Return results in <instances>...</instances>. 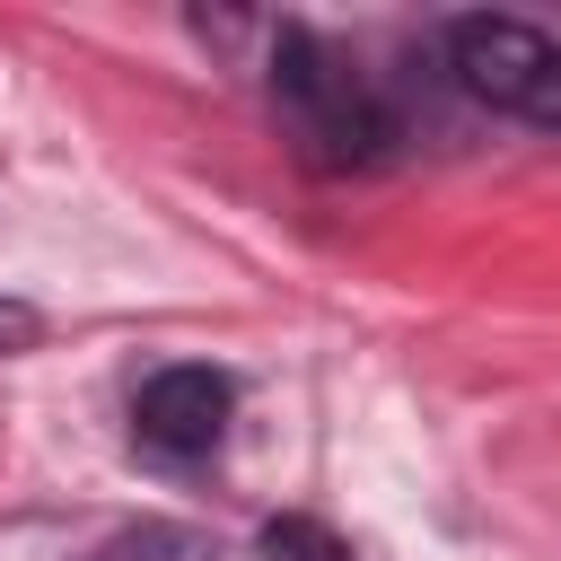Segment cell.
<instances>
[{
    "instance_id": "obj_1",
    "label": "cell",
    "mask_w": 561,
    "mask_h": 561,
    "mask_svg": "<svg viewBox=\"0 0 561 561\" xmlns=\"http://www.w3.org/2000/svg\"><path fill=\"white\" fill-rule=\"evenodd\" d=\"M272 105H280L289 140H298L316 167H368V158L386 149L377 96L359 88V70H351L316 26H280V44H272Z\"/></svg>"
},
{
    "instance_id": "obj_2",
    "label": "cell",
    "mask_w": 561,
    "mask_h": 561,
    "mask_svg": "<svg viewBox=\"0 0 561 561\" xmlns=\"http://www.w3.org/2000/svg\"><path fill=\"white\" fill-rule=\"evenodd\" d=\"M447 70L465 96H482L491 114H517L535 131H561V44L526 18H456L447 26Z\"/></svg>"
},
{
    "instance_id": "obj_3",
    "label": "cell",
    "mask_w": 561,
    "mask_h": 561,
    "mask_svg": "<svg viewBox=\"0 0 561 561\" xmlns=\"http://www.w3.org/2000/svg\"><path fill=\"white\" fill-rule=\"evenodd\" d=\"M228 377L219 368H158L140 394H131V430H140V447H158V456H210L219 438H228Z\"/></svg>"
},
{
    "instance_id": "obj_4",
    "label": "cell",
    "mask_w": 561,
    "mask_h": 561,
    "mask_svg": "<svg viewBox=\"0 0 561 561\" xmlns=\"http://www.w3.org/2000/svg\"><path fill=\"white\" fill-rule=\"evenodd\" d=\"M26 333H35V324H26L18 307H0V342H26Z\"/></svg>"
}]
</instances>
